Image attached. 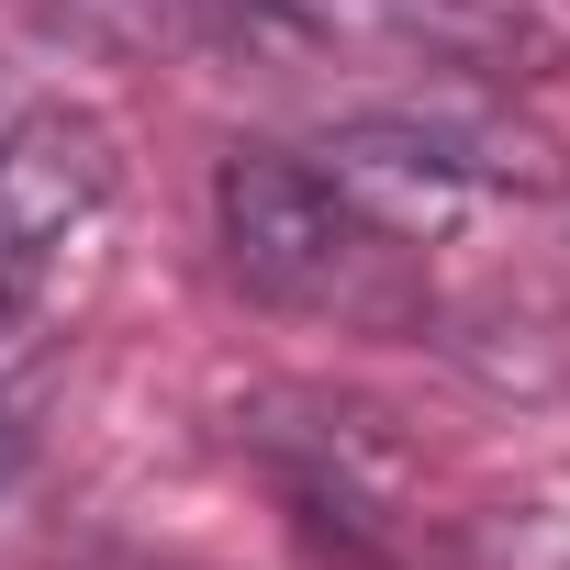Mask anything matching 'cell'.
<instances>
[{
	"label": "cell",
	"instance_id": "obj_5",
	"mask_svg": "<svg viewBox=\"0 0 570 570\" xmlns=\"http://www.w3.org/2000/svg\"><path fill=\"white\" fill-rule=\"evenodd\" d=\"M46 35L68 46H101V57H135V46H179L190 35V0H35Z\"/></svg>",
	"mask_w": 570,
	"mask_h": 570
},
{
	"label": "cell",
	"instance_id": "obj_1",
	"mask_svg": "<svg viewBox=\"0 0 570 570\" xmlns=\"http://www.w3.org/2000/svg\"><path fill=\"white\" fill-rule=\"evenodd\" d=\"M224 46L257 79L525 90L570 68V0H224Z\"/></svg>",
	"mask_w": 570,
	"mask_h": 570
},
{
	"label": "cell",
	"instance_id": "obj_7",
	"mask_svg": "<svg viewBox=\"0 0 570 570\" xmlns=\"http://www.w3.org/2000/svg\"><path fill=\"white\" fill-rule=\"evenodd\" d=\"M12 124H23V112H12V79H0V135H12Z\"/></svg>",
	"mask_w": 570,
	"mask_h": 570
},
{
	"label": "cell",
	"instance_id": "obj_3",
	"mask_svg": "<svg viewBox=\"0 0 570 570\" xmlns=\"http://www.w3.org/2000/svg\"><path fill=\"white\" fill-rule=\"evenodd\" d=\"M314 168H336L358 202H403V190H570V157L492 112V90H425V101H392V112H358L314 146Z\"/></svg>",
	"mask_w": 570,
	"mask_h": 570
},
{
	"label": "cell",
	"instance_id": "obj_6",
	"mask_svg": "<svg viewBox=\"0 0 570 570\" xmlns=\"http://www.w3.org/2000/svg\"><path fill=\"white\" fill-rule=\"evenodd\" d=\"M12 470H23V425L0 414V492H12Z\"/></svg>",
	"mask_w": 570,
	"mask_h": 570
},
{
	"label": "cell",
	"instance_id": "obj_2",
	"mask_svg": "<svg viewBox=\"0 0 570 570\" xmlns=\"http://www.w3.org/2000/svg\"><path fill=\"white\" fill-rule=\"evenodd\" d=\"M213 235H224V268L279 314L358 325V336H392V325L425 314L414 235L314 157H224Z\"/></svg>",
	"mask_w": 570,
	"mask_h": 570
},
{
	"label": "cell",
	"instance_id": "obj_4",
	"mask_svg": "<svg viewBox=\"0 0 570 570\" xmlns=\"http://www.w3.org/2000/svg\"><path fill=\"white\" fill-rule=\"evenodd\" d=\"M101 202H112V135L90 112H23L0 135V336L46 303V279L101 224Z\"/></svg>",
	"mask_w": 570,
	"mask_h": 570
}]
</instances>
